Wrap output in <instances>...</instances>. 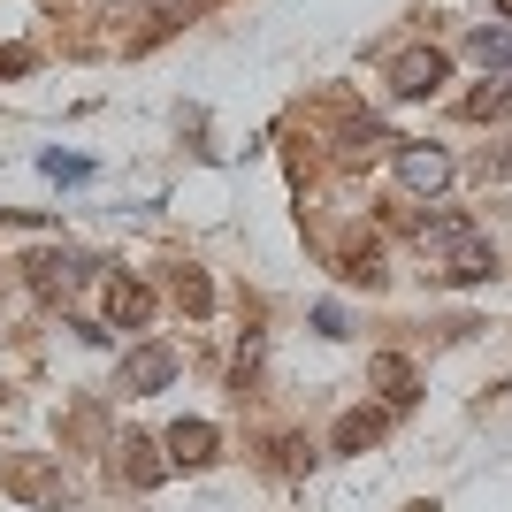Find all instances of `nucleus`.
Here are the masks:
<instances>
[{
	"label": "nucleus",
	"instance_id": "6e6552de",
	"mask_svg": "<svg viewBox=\"0 0 512 512\" xmlns=\"http://www.w3.org/2000/svg\"><path fill=\"white\" fill-rule=\"evenodd\" d=\"M123 474L138 482V490H153L161 474H169V459H161V444H146V436H123Z\"/></svg>",
	"mask_w": 512,
	"mask_h": 512
},
{
	"label": "nucleus",
	"instance_id": "7ed1b4c3",
	"mask_svg": "<svg viewBox=\"0 0 512 512\" xmlns=\"http://www.w3.org/2000/svg\"><path fill=\"white\" fill-rule=\"evenodd\" d=\"M161 383H176V352L169 344H138V352L123 360V390L146 398V390H161Z\"/></svg>",
	"mask_w": 512,
	"mask_h": 512
},
{
	"label": "nucleus",
	"instance_id": "1a4fd4ad",
	"mask_svg": "<svg viewBox=\"0 0 512 512\" xmlns=\"http://www.w3.org/2000/svg\"><path fill=\"white\" fill-rule=\"evenodd\" d=\"M474 62L490 69V77H505V85H512V31H505V23L474 31Z\"/></svg>",
	"mask_w": 512,
	"mask_h": 512
},
{
	"label": "nucleus",
	"instance_id": "9b49d317",
	"mask_svg": "<svg viewBox=\"0 0 512 512\" xmlns=\"http://www.w3.org/2000/svg\"><path fill=\"white\" fill-rule=\"evenodd\" d=\"M16 69H23V54H0V77H16Z\"/></svg>",
	"mask_w": 512,
	"mask_h": 512
},
{
	"label": "nucleus",
	"instance_id": "f03ea898",
	"mask_svg": "<svg viewBox=\"0 0 512 512\" xmlns=\"http://www.w3.org/2000/svg\"><path fill=\"white\" fill-rule=\"evenodd\" d=\"M444 85V54L436 46H406L398 62H390V92H406V100H421V92Z\"/></svg>",
	"mask_w": 512,
	"mask_h": 512
},
{
	"label": "nucleus",
	"instance_id": "39448f33",
	"mask_svg": "<svg viewBox=\"0 0 512 512\" xmlns=\"http://www.w3.org/2000/svg\"><path fill=\"white\" fill-rule=\"evenodd\" d=\"M31 283H39V291H62V299H69V291L85 283V260H77V253H39V260H31Z\"/></svg>",
	"mask_w": 512,
	"mask_h": 512
},
{
	"label": "nucleus",
	"instance_id": "f8f14e48",
	"mask_svg": "<svg viewBox=\"0 0 512 512\" xmlns=\"http://www.w3.org/2000/svg\"><path fill=\"white\" fill-rule=\"evenodd\" d=\"M497 16H512V0H497Z\"/></svg>",
	"mask_w": 512,
	"mask_h": 512
},
{
	"label": "nucleus",
	"instance_id": "0eeeda50",
	"mask_svg": "<svg viewBox=\"0 0 512 512\" xmlns=\"http://www.w3.org/2000/svg\"><path fill=\"white\" fill-rule=\"evenodd\" d=\"M153 314V291H146V283H115V291H107V321H115V329H138V321H146Z\"/></svg>",
	"mask_w": 512,
	"mask_h": 512
},
{
	"label": "nucleus",
	"instance_id": "9d476101",
	"mask_svg": "<svg viewBox=\"0 0 512 512\" xmlns=\"http://www.w3.org/2000/svg\"><path fill=\"white\" fill-rule=\"evenodd\" d=\"M375 383H390V398L406 406V398H413V367L406 360H375Z\"/></svg>",
	"mask_w": 512,
	"mask_h": 512
},
{
	"label": "nucleus",
	"instance_id": "f257e3e1",
	"mask_svg": "<svg viewBox=\"0 0 512 512\" xmlns=\"http://www.w3.org/2000/svg\"><path fill=\"white\" fill-rule=\"evenodd\" d=\"M421 253L444 268L451 283H482L497 268V253H490V237L474 230L467 214H436V222H421Z\"/></svg>",
	"mask_w": 512,
	"mask_h": 512
},
{
	"label": "nucleus",
	"instance_id": "20e7f679",
	"mask_svg": "<svg viewBox=\"0 0 512 512\" xmlns=\"http://www.w3.org/2000/svg\"><path fill=\"white\" fill-rule=\"evenodd\" d=\"M398 184H406V192H444L451 184V153L444 146H406L398 153Z\"/></svg>",
	"mask_w": 512,
	"mask_h": 512
},
{
	"label": "nucleus",
	"instance_id": "423d86ee",
	"mask_svg": "<svg viewBox=\"0 0 512 512\" xmlns=\"http://www.w3.org/2000/svg\"><path fill=\"white\" fill-rule=\"evenodd\" d=\"M169 459H176V467H207V459H214V428L207 421H176L169 428Z\"/></svg>",
	"mask_w": 512,
	"mask_h": 512
}]
</instances>
